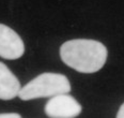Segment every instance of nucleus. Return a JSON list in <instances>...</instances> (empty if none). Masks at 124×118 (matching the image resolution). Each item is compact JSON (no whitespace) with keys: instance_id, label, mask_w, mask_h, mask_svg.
Instances as JSON below:
<instances>
[{"instance_id":"nucleus-1","label":"nucleus","mask_w":124,"mask_h":118,"mask_svg":"<svg viewBox=\"0 0 124 118\" xmlns=\"http://www.w3.org/2000/svg\"><path fill=\"white\" fill-rule=\"evenodd\" d=\"M107 55L106 46L96 40H70L60 47L62 61L80 73L97 72L104 67Z\"/></svg>"},{"instance_id":"nucleus-2","label":"nucleus","mask_w":124,"mask_h":118,"mask_svg":"<svg viewBox=\"0 0 124 118\" xmlns=\"http://www.w3.org/2000/svg\"><path fill=\"white\" fill-rule=\"evenodd\" d=\"M70 91L71 84L65 75L60 73H43L20 88L18 97L24 101H28L69 93Z\"/></svg>"},{"instance_id":"nucleus-3","label":"nucleus","mask_w":124,"mask_h":118,"mask_svg":"<svg viewBox=\"0 0 124 118\" xmlns=\"http://www.w3.org/2000/svg\"><path fill=\"white\" fill-rule=\"evenodd\" d=\"M80 113V103L68 93L51 97L45 105V114L49 118H75Z\"/></svg>"},{"instance_id":"nucleus-4","label":"nucleus","mask_w":124,"mask_h":118,"mask_svg":"<svg viewBox=\"0 0 124 118\" xmlns=\"http://www.w3.org/2000/svg\"><path fill=\"white\" fill-rule=\"evenodd\" d=\"M25 53V44L22 38L12 28L0 24V57L8 60L20 58Z\"/></svg>"},{"instance_id":"nucleus-5","label":"nucleus","mask_w":124,"mask_h":118,"mask_svg":"<svg viewBox=\"0 0 124 118\" xmlns=\"http://www.w3.org/2000/svg\"><path fill=\"white\" fill-rule=\"evenodd\" d=\"M20 83L3 62L0 61V99L12 100L18 96Z\"/></svg>"},{"instance_id":"nucleus-6","label":"nucleus","mask_w":124,"mask_h":118,"mask_svg":"<svg viewBox=\"0 0 124 118\" xmlns=\"http://www.w3.org/2000/svg\"><path fill=\"white\" fill-rule=\"evenodd\" d=\"M0 118H22V116L17 113H3L0 114Z\"/></svg>"},{"instance_id":"nucleus-7","label":"nucleus","mask_w":124,"mask_h":118,"mask_svg":"<svg viewBox=\"0 0 124 118\" xmlns=\"http://www.w3.org/2000/svg\"><path fill=\"white\" fill-rule=\"evenodd\" d=\"M117 118H124V103L120 106L118 111V114H117Z\"/></svg>"}]
</instances>
